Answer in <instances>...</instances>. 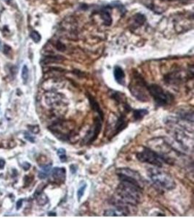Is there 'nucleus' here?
<instances>
[{
  "mask_svg": "<svg viewBox=\"0 0 194 218\" xmlns=\"http://www.w3.org/2000/svg\"><path fill=\"white\" fill-rule=\"evenodd\" d=\"M120 182L117 190L119 201L132 206L139 204L142 199V188L127 181Z\"/></svg>",
  "mask_w": 194,
  "mask_h": 218,
  "instance_id": "obj_1",
  "label": "nucleus"
},
{
  "mask_svg": "<svg viewBox=\"0 0 194 218\" xmlns=\"http://www.w3.org/2000/svg\"><path fill=\"white\" fill-rule=\"evenodd\" d=\"M148 177L156 187L162 190L171 191L175 188V180L168 173L159 169H151Z\"/></svg>",
  "mask_w": 194,
  "mask_h": 218,
  "instance_id": "obj_2",
  "label": "nucleus"
},
{
  "mask_svg": "<svg viewBox=\"0 0 194 218\" xmlns=\"http://www.w3.org/2000/svg\"><path fill=\"white\" fill-rule=\"evenodd\" d=\"M129 91L132 95L138 101L142 102L148 101L149 99V93L148 87L146 86V82L139 76H135L132 82L129 84Z\"/></svg>",
  "mask_w": 194,
  "mask_h": 218,
  "instance_id": "obj_3",
  "label": "nucleus"
},
{
  "mask_svg": "<svg viewBox=\"0 0 194 218\" xmlns=\"http://www.w3.org/2000/svg\"><path fill=\"white\" fill-rule=\"evenodd\" d=\"M149 95L154 100L155 103L159 106H166L173 101L172 95L163 90L157 84H151L148 87Z\"/></svg>",
  "mask_w": 194,
  "mask_h": 218,
  "instance_id": "obj_4",
  "label": "nucleus"
},
{
  "mask_svg": "<svg viewBox=\"0 0 194 218\" xmlns=\"http://www.w3.org/2000/svg\"><path fill=\"white\" fill-rule=\"evenodd\" d=\"M137 159L143 163H148L158 167H162L164 159L159 153L149 148H143L142 151L137 152L136 154Z\"/></svg>",
  "mask_w": 194,
  "mask_h": 218,
  "instance_id": "obj_5",
  "label": "nucleus"
},
{
  "mask_svg": "<svg viewBox=\"0 0 194 218\" xmlns=\"http://www.w3.org/2000/svg\"><path fill=\"white\" fill-rule=\"evenodd\" d=\"M117 175L120 181H127L143 187L144 182L140 175L136 171L129 168H119L117 170Z\"/></svg>",
  "mask_w": 194,
  "mask_h": 218,
  "instance_id": "obj_6",
  "label": "nucleus"
},
{
  "mask_svg": "<svg viewBox=\"0 0 194 218\" xmlns=\"http://www.w3.org/2000/svg\"><path fill=\"white\" fill-rule=\"evenodd\" d=\"M50 129L53 134L56 135L59 139L66 141V139L69 138L73 128L64 122H58L53 124Z\"/></svg>",
  "mask_w": 194,
  "mask_h": 218,
  "instance_id": "obj_7",
  "label": "nucleus"
},
{
  "mask_svg": "<svg viewBox=\"0 0 194 218\" xmlns=\"http://www.w3.org/2000/svg\"><path fill=\"white\" fill-rule=\"evenodd\" d=\"M102 116L97 115L95 119V121L94 122L92 127L90 128V130L88 131V132L87 133L85 137L84 138V143L89 144L92 143L95 139L97 138L99 133L100 132L102 127Z\"/></svg>",
  "mask_w": 194,
  "mask_h": 218,
  "instance_id": "obj_8",
  "label": "nucleus"
},
{
  "mask_svg": "<svg viewBox=\"0 0 194 218\" xmlns=\"http://www.w3.org/2000/svg\"><path fill=\"white\" fill-rule=\"evenodd\" d=\"M52 177L57 183H63L66 178V171L63 167H55L51 170Z\"/></svg>",
  "mask_w": 194,
  "mask_h": 218,
  "instance_id": "obj_9",
  "label": "nucleus"
},
{
  "mask_svg": "<svg viewBox=\"0 0 194 218\" xmlns=\"http://www.w3.org/2000/svg\"><path fill=\"white\" fill-rule=\"evenodd\" d=\"M63 95L57 93H47L45 96L46 103L49 106H58L63 103Z\"/></svg>",
  "mask_w": 194,
  "mask_h": 218,
  "instance_id": "obj_10",
  "label": "nucleus"
},
{
  "mask_svg": "<svg viewBox=\"0 0 194 218\" xmlns=\"http://www.w3.org/2000/svg\"><path fill=\"white\" fill-rule=\"evenodd\" d=\"M127 125V122L126 121L125 117L123 115H120L116 120L114 126H113V134H114L113 136L125 129Z\"/></svg>",
  "mask_w": 194,
  "mask_h": 218,
  "instance_id": "obj_11",
  "label": "nucleus"
},
{
  "mask_svg": "<svg viewBox=\"0 0 194 218\" xmlns=\"http://www.w3.org/2000/svg\"><path fill=\"white\" fill-rule=\"evenodd\" d=\"M113 74L114 78L118 83L121 85L125 84V73H124L123 69L119 66H116L113 70Z\"/></svg>",
  "mask_w": 194,
  "mask_h": 218,
  "instance_id": "obj_12",
  "label": "nucleus"
},
{
  "mask_svg": "<svg viewBox=\"0 0 194 218\" xmlns=\"http://www.w3.org/2000/svg\"><path fill=\"white\" fill-rule=\"evenodd\" d=\"M51 170H52V165L51 164H47V165L42 166V169L39 171L38 177H39V179L42 180L46 179L50 175Z\"/></svg>",
  "mask_w": 194,
  "mask_h": 218,
  "instance_id": "obj_13",
  "label": "nucleus"
},
{
  "mask_svg": "<svg viewBox=\"0 0 194 218\" xmlns=\"http://www.w3.org/2000/svg\"><path fill=\"white\" fill-rule=\"evenodd\" d=\"M148 111L146 109H138V110H135L133 112V116L135 118L136 121L140 120L143 118L146 114H148Z\"/></svg>",
  "mask_w": 194,
  "mask_h": 218,
  "instance_id": "obj_14",
  "label": "nucleus"
},
{
  "mask_svg": "<svg viewBox=\"0 0 194 218\" xmlns=\"http://www.w3.org/2000/svg\"><path fill=\"white\" fill-rule=\"evenodd\" d=\"M101 15H102V18L103 20V23L105 25L110 26L111 23H112V18H111L110 13L107 12V11H102L101 13Z\"/></svg>",
  "mask_w": 194,
  "mask_h": 218,
  "instance_id": "obj_15",
  "label": "nucleus"
},
{
  "mask_svg": "<svg viewBox=\"0 0 194 218\" xmlns=\"http://www.w3.org/2000/svg\"><path fill=\"white\" fill-rule=\"evenodd\" d=\"M57 156H59L60 160H61L62 162H65V161H67L66 151L64 148H59L57 151Z\"/></svg>",
  "mask_w": 194,
  "mask_h": 218,
  "instance_id": "obj_16",
  "label": "nucleus"
},
{
  "mask_svg": "<svg viewBox=\"0 0 194 218\" xmlns=\"http://www.w3.org/2000/svg\"><path fill=\"white\" fill-rule=\"evenodd\" d=\"M146 17L144 16L143 15L140 14V13H137V14H136L135 17V23L137 24V25L141 26L145 22H146Z\"/></svg>",
  "mask_w": 194,
  "mask_h": 218,
  "instance_id": "obj_17",
  "label": "nucleus"
},
{
  "mask_svg": "<svg viewBox=\"0 0 194 218\" xmlns=\"http://www.w3.org/2000/svg\"><path fill=\"white\" fill-rule=\"evenodd\" d=\"M37 201L39 204L40 205H44V204H45L48 201L47 197V196L45 194H44V193H39V194L37 195Z\"/></svg>",
  "mask_w": 194,
  "mask_h": 218,
  "instance_id": "obj_18",
  "label": "nucleus"
},
{
  "mask_svg": "<svg viewBox=\"0 0 194 218\" xmlns=\"http://www.w3.org/2000/svg\"><path fill=\"white\" fill-rule=\"evenodd\" d=\"M22 79H23V82L26 83L28 79V75H29V73H28V68L27 67V66L24 65L23 68H22Z\"/></svg>",
  "mask_w": 194,
  "mask_h": 218,
  "instance_id": "obj_19",
  "label": "nucleus"
},
{
  "mask_svg": "<svg viewBox=\"0 0 194 218\" xmlns=\"http://www.w3.org/2000/svg\"><path fill=\"white\" fill-rule=\"evenodd\" d=\"M86 188H87V184H84V185H82V186L80 187L79 189H78L77 197H78V200H79V201H80V200H81V199L82 198V196H83Z\"/></svg>",
  "mask_w": 194,
  "mask_h": 218,
  "instance_id": "obj_20",
  "label": "nucleus"
},
{
  "mask_svg": "<svg viewBox=\"0 0 194 218\" xmlns=\"http://www.w3.org/2000/svg\"><path fill=\"white\" fill-rule=\"evenodd\" d=\"M30 36H31V38H32L33 41L34 42H36V43H38V42H39L40 40H41V39H42V37H41V36H40V34L38 32H32V33H31Z\"/></svg>",
  "mask_w": 194,
  "mask_h": 218,
  "instance_id": "obj_21",
  "label": "nucleus"
},
{
  "mask_svg": "<svg viewBox=\"0 0 194 218\" xmlns=\"http://www.w3.org/2000/svg\"><path fill=\"white\" fill-rule=\"evenodd\" d=\"M2 51H3L4 54L7 55V57H10V55L12 54V49H11L10 47L8 46V45H4Z\"/></svg>",
  "mask_w": 194,
  "mask_h": 218,
  "instance_id": "obj_22",
  "label": "nucleus"
},
{
  "mask_svg": "<svg viewBox=\"0 0 194 218\" xmlns=\"http://www.w3.org/2000/svg\"><path fill=\"white\" fill-rule=\"evenodd\" d=\"M28 129L33 134H37V133L39 132V127L38 125H30L28 126Z\"/></svg>",
  "mask_w": 194,
  "mask_h": 218,
  "instance_id": "obj_23",
  "label": "nucleus"
},
{
  "mask_svg": "<svg viewBox=\"0 0 194 218\" xmlns=\"http://www.w3.org/2000/svg\"><path fill=\"white\" fill-rule=\"evenodd\" d=\"M24 136H25V138L27 140V141L31 142V143H34L35 142V138L32 136V135L29 134V133L26 132L25 135H24Z\"/></svg>",
  "mask_w": 194,
  "mask_h": 218,
  "instance_id": "obj_24",
  "label": "nucleus"
},
{
  "mask_svg": "<svg viewBox=\"0 0 194 218\" xmlns=\"http://www.w3.org/2000/svg\"><path fill=\"white\" fill-rule=\"evenodd\" d=\"M56 48L59 51H64L65 50H66V46H65L63 43L58 42H57V44H56Z\"/></svg>",
  "mask_w": 194,
  "mask_h": 218,
  "instance_id": "obj_25",
  "label": "nucleus"
},
{
  "mask_svg": "<svg viewBox=\"0 0 194 218\" xmlns=\"http://www.w3.org/2000/svg\"><path fill=\"white\" fill-rule=\"evenodd\" d=\"M23 199H20V200H18V201H17V205H16L17 210H19V209L21 207V206H22V203H23Z\"/></svg>",
  "mask_w": 194,
  "mask_h": 218,
  "instance_id": "obj_26",
  "label": "nucleus"
},
{
  "mask_svg": "<svg viewBox=\"0 0 194 218\" xmlns=\"http://www.w3.org/2000/svg\"><path fill=\"white\" fill-rule=\"evenodd\" d=\"M30 166H31V164H28V162H25V163H23V167L25 170H28V169L30 168Z\"/></svg>",
  "mask_w": 194,
  "mask_h": 218,
  "instance_id": "obj_27",
  "label": "nucleus"
},
{
  "mask_svg": "<svg viewBox=\"0 0 194 218\" xmlns=\"http://www.w3.org/2000/svg\"><path fill=\"white\" fill-rule=\"evenodd\" d=\"M4 165H5V161L3 159H0V169L2 170L4 167Z\"/></svg>",
  "mask_w": 194,
  "mask_h": 218,
  "instance_id": "obj_28",
  "label": "nucleus"
},
{
  "mask_svg": "<svg viewBox=\"0 0 194 218\" xmlns=\"http://www.w3.org/2000/svg\"><path fill=\"white\" fill-rule=\"evenodd\" d=\"M2 48H3V44H2V40L0 39V50H2Z\"/></svg>",
  "mask_w": 194,
  "mask_h": 218,
  "instance_id": "obj_29",
  "label": "nucleus"
},
{
  "mask_svg": "<svg viewBox=\"0 0 194 218\" xmlns=\"http://www.w3.org/2000/svg\"><path fill=\"white\" fill-rule=\"evenodd\" d=\"M4 2H6V3H10V2H12V0H4Z\"/></svg>",
  "mask_w": 194,
  "mask_h": 218,
  "instance_id": "obj_30",
  "label": "nucleus"
}]
</instances>
